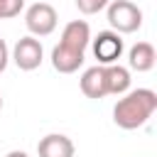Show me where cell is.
<instances>
[{"instance_id":"3957f363","label":"cell","mask_w":157,"mask_h":157,"mask_svg":"<svg viewBox=\"0 0 157 157\" xmlns=\"http://www.w3.org/2000/svg\"><path fill=\"white\" fill-rule=\"evenodd\" d=\"M56 22H59L56 10L49 2H34L25 12V25H27V29H29L32 37H47V34H52L56 29Z\"/></svg>"},{"instance_id":"8992f818","label":"cell","mask_w":157,"mask_h":157,"mask_svg":"<svg viewBox=\"0 0 157 157\" xmlns=\"http://www.w3.org/2000/svg\"><path fill=\"white\" fill-rule=\"evenodd\" d=\"M88 44H91V27H88V22L86 20H71V22H66V27L61 29L59 47L78 52V54H86Z\"/></svg>"},{"instance_id":"9a60e30c","label":"cell","mask_w":157,"mask_h":157,"mask_svg":"<svg viewBox=\"0 0 157 157\" xmlns=\"http://www.w3.org/2000/svg\"><path fill=\"white\" fill-rule=\"evenodd\" d=\"M5 157H29V155H27L25 150H10V152H7Z\"/></svg>"},{"instance_id":"ba28073f","label":"cell","mask_w":157,"mask_h":157,"mask_svg":"<svg viewBox=\"0 0 157 157\" xmlns=\"http://www.w3.org/2000/svg\"><path fill=\"white\" fill-rule=\"evenodd\" d=\"M81 93L86 96V98H93V101H98V98H105L108 96V86H105V66H101V64H96V66H91V69H86L83 74H81Z\"/></svg>"},{"instance_id":"8fae6325","label":"cell","mask_w":157,"mask_h":157,"mask_svg":"<svg viewBox=\"0 0 157 157\" xmlns=\"http://www.w3.org/2000/svg\"><path fill=\"white\" fill-rule=\"evenodd\" d=\"M130 69L120 66V64H108L105 66V86H108V96H123L125 91H130Z\"/></svg>"},{"instance_id":"6da1fadb","label":"cell","mask_w":157,"mask_h":157,"mask_svg":"<svg viewBox=\"0 0 157 157\" xmlns=\"http://www.w3.org/2000/svg\"><path fill=\"white\" fill-rule=\"evenodd\" d=\"M157 110V93L152 88H132L125 91L123 98L113 105V123L123 130H137L142 128L152 113Z\"/></svg>"},{"instance_id":"52a82bcc","label":"cell","mask_w":157,"mask_h":157,"mask_svg":"<svg viewBox=\"0 0 157 157\" xmlns=\"http://www.w3.org/2000/svg\"><path fill=\"white\" fill-rule=\"evenodd\" d=\"M37 155L39 157H74L76 147H74L71 137H66L61 132H49L37 142Z\"/></svg>"},{"instance_id":"30bf717a","label":"cell","mask_w":157,"mask_h":157,"mask_svg":"<svg viewBox=\"0 0 157 157\" xmlns=\"http://www.w3.org/2000/svg\"><path fill=\"white\" fill-rule=\"evenodd\" d=\"M83 59H86V54L64 49V47H59V44L52 49V66H54L59 74H74V71H78V66L83 64Z\"/></svg>"},{"instance_id":"9c48e42d","label":"cell","mask_w":157,"mask_h":157,"mask_svg":"<svg viewBox=\"0 0 157 157\" xmlns=\"http://www.w3.org/2000/svg\"><path fill=\"white\" fill-rule=\"evenodd\" d=\"M155 61H157V52H155V47L150 42H137L128 52V64H130L132 71L145 74V71H150L155 66Z\"/></svg>"},{"instance_id":"5bb4252c","label":"cell","mask_w":157,"mask_h":157,"mask_svg":"<svg viewBox=\"0 0 157 157\" xmlns=\"http://www.w3.org/2000/svg\"><path fill=\"white\" fill-rule=\"evenodd\" d=\"M7 64H10V49H7L5 39H0V74L7 69Z\"/></svg>"},{"instance_id":"7a4b0ae2","label":"cell","mask_w":157,"mask_h":157,"mask_svg":"<svg viewBox=\"0 0 157 157\" xmlns=\"http://www.w3.org/2000/svg\"><path fill=\"white\" fill-rule=\"evenodd\" d=\"M105 10H108V25L118 34H130L142 27V10L130 0H110Z\"/></svg>"},{"instance_id":"2e32d148","label":"cell","mask_w":157,"mask_h":157,"mask_svg":"<svg viewBox=\"0 0 157 157\" xmlns=\"http://www.w3.org/2000/svg\"><path fill=\"white\" fill-rule=\"evenodd\" d=\"M0 110H2V96H0Z\"/></svg>"},{"instance_id":"277c9868","label":"cell","mask_w":157,"mask_h":157,"mask_svg":"<svg viewBox=\"0 0 157 157\" xmlns=\"http://www.w3.org/2000/svg\"><path fill=\"white\" fill-rule=\"evenodd\" d=\"M10 59H12L15 66L22 69V71H34V69H39V64H42V59H44L42 42H39L37 37H32V34L20 37V39L15 42V47H12Z\"/></svg>"},{"instance_id":"5b68a950","label":"cell","mask_w":157,"mask_h":157,"mask_svg":"<svg viewBox=\"0 0 157 157\" xmlns=\"http://www.w3.org/2000/svg\"><path fill=\"white\" fill-rule=\"evenodd\" d=\"M91 49H93V56L98 59V64L108 66V64H115L123 56L125 44H123V39H120L118 32L105 29V32H98V37L91 39Z\"/></svg>"},{"instance_id":"7c38bea8","label":"cell","mask_w":157,"mask_h":157,"mask_svg":"<svg viewBox=\"0 0 157 157\" xmlns=\"http://www.w3.org/2000/svg\"><path fill=\"white\" fill-rule=\"evenodd\" d=\"M25 7V0H0V20L17 17Z\"/></svg>"},{"instance_id":"4fadbf2b","label":"cell","mask_w":157,"mask_h":157,"mask_svg":"<svg viewBox=\"0 0 157 157\" xmlns=\"http://www.w3.org/2000/svg\"><path fill=\"white\" fill-rule=\"evenodd\" d=\"M108 2H110V0H76V7H78V12H83V15H98L101 10L108 7Z\"/></svg>"}]
</instances>
